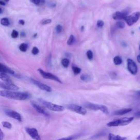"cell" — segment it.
<instances>
[{"label": "cell", "mask_w": 140, "mask_h": 140, "mask_svg": "<svg viewBox=\"0 0 140 140\" xmlns=\"http://www.w3.org/2000/svg\"><path fill=\"white\" fill-rule=\"evenodd\" d=\"M84 106L90 110H92L93 111L100 110L101 112L104 113L106 114H109V111H108L107 107L104 105L94 104V103L90 102H86L85 103Z\"/></svg>", "instance_id": "obj_3"}, {"label": "cell", "mask_w": 140, "mask_h": 140, "mask_svg": "<svg viewBox=\"0 0 140 140\" xmlns=\"http://www.w3.org/2000/svg\"><path fill=\"white\" fill-rule=\"evenodd\" d=\"M136 138L137 140H140V135H139V136Z\"/></svg>", "instance_id": "obj_44"}, {"label": "cell", "mask_w": 140, "mask_h": 140, "mask_svg": "<svg viewBox=\"0 0 140 140\" xmlns=\"http://www.w3.org/2000/svg\"><path fill=\"white\" fill-rule=\"evenodd\" d=\"M38 71L39 72V73L42 76V77L45 78V79H51V80H55L57 82H59L60 83H62V82L60 80V79L59 78L57 77L55 75H54L52 73H49V72H47L46 71H43L41 69H38Z\"/></svg>", "instance_id": "obj_5"}, {"label": "cell", "mask_w": 140, "mask_h": 140, "mask_svg": "<svg viewBox=\"0 0 140 140\" xmlns=\"http://www.w3.org/2000/svg\"><path fill=\"white\" fill-rule=\"evenodd\" d=\"M0 5H2V6H6V3L3 2V1H0Z\"/></svg>", "instance_id": "obj_39"}, {"label": "cell", "mask_w": 140, "mask_h": 140, "mask_svg": "<svg viewBox=\"0 0 140 140\" xmlns=\"http://www.w3.org/2000/svg\"><path fill=\"white\" fill-rule=\"evenodd\" d=\"M87 57L88 58L89 60H92L93 58V52H92V51H88L87 52Z\"/></svg>", "instance_id": "obj_26"}, {"label": "cell", "mask_w": 140, "mask_h": 140, "mask_svg": "<svg viewBox=\"0 0 140 140\" xmlns=\"http://www.w3.org/2000/svg\"><path fill=\"white\" fill-rule=\"evenodd\" d=\"M131 111V108H123V109H121L116 111L114 113V114L116 116H123L125 114H127Z\"/></svg>", "instance_id": "obj_15"}, {"label": "cell", "mask_w": 140, "mask_h": 140, "mask_svg": "<svg viewBox=\"0 0 140 140\" xmlns=\"http://www.w3.org/2000/svg\"><path fill=\"white\" fill-rule=\"evenodd\" d=\"M30 103L32 106L36 110V111H37L38 113H39L42 114L46 116H49L47 112L44 110V108H42L40 106H39L38 104H37V102H36L34 101H31Z\"/></svg>", "instance_id": "obj_13"}, {"label": "cell", "mask_w": 140, "mask_h": 140, "mask_svg": "<svg viewBox=\"0 0 140 140\" xmlns=\"http://www.w3.org/2000/svg\"><path fill=\"white\" fill-rule=\"evenodd\" d=\"M52 22V20L51 19H46L43 20L42 22V24L43 25H47V24H49Z\"/></svg>", "instance_id": "obj_32"}, {"label": "cell", "mask_w": 140, "mask_h": 140, "mask_svg": "<svg viewBox=\"0 0 140 140\" xmlns=\"http://www.w3.org/2000/svg\"><path fill=\"white\" fill-rule=\"evenodd\" d=\"M40 102L42 103V104L44 105V106H45L46 108H47L48 109L51 111L55 112H61L64 110V107L62 106L54 104L53 103L42 100H40Z\"/></svg>", "instance_id": "obj_4"}, {"label": "cell", "mask_w": 140, "mask_h": 140, "mask_svg": "<svg viewBox=\"0 0 140 140\" xmlns=\"http://www.w3.org/2000/svg\"><path fill=\"white\" fill-rule=\"evenodd\" d=\"M69 63H70V61L68 59H62L61 61V64L62 66L64 67H65V68L68 67L69 65Z\"/></svg>", "instance_id": "obj_23"}, {"label": "cell", "mask_w": 140, "mask_h": 140, "mask_svg": "<svg viewBox=\"0 0 140 140\" xmlns=\"http://www.w3.org/2000/svg\"><path fill=\"white\" fill-rule=\"evenodd\" d=\"M75 42V37L73 35H71L70 36V37L69 38V39L67 40V45H69V46H71L72 44L73 43V42Z\"/></svg>", "instance_id": "obj_24"}, {"label": "cell", "mask_w": 140, "mask_h": 140, "mask_svg": "<svg viewBox=\"0 0 140 140\" xmlns=\"http://www.w3.org/2000/svg\"><path fill=\"white\" fill-rule=\"evenodd\" d=\"M67 108H68L70 110L73 111L79 114L85 115L87 113V110H85L84 108L77 105H69L67 106Z\"/></svg>", "instance_id": "obj_7"}, {"label": "cell", "mask_w": 140, "mask_h": 140, "mask_svg": "<svg viewBox=\"0 0 140 140\" xmlns=\"http://www.w3.org/2000/svg\"><path fill=\"white\" fill-rule=\"evenodd\" d=\"M4 138V134L3 132L2 131V130L0 129V140H2Z\"/></svg>", "instance_id": "obj_35"}, {"label": "cell", "mask_w": 140, "mask_h": 140, "mask_svg": "<svg viewBox=\"0 0 140 140\" xmlns=\"http://www.w3.org/2000/svg\"><path fill=\"white\" fill-rule=\"evenodd\" d=\"M134 120V117H125L116 120H113L108 123L107 125L109 127L124 126L130 124Z\"/></svg>", "instance_id": "obj_2"}, {"label": "cell", "mask_w": 140, "mask_h": 140, "mask_svg": "<svg viewBox=\"0 0 140 140\" xmlns=\"http://www.w3.org/2000/svg\"><path fill=\"white\" fill-rule=\"evenodd\" d=\"M2 12H3V11L2 10V8H0V14H1V13H2Z\"/></svg>", "instance_id": "obj_43"}, {"label": "cell", "mask_w": 140, "mask_h": 140, "mask_svg": "<svg viewBox=\"0 0 140 140\" xmlns=\"http://www.w3.org/2000/svg\"><path fill=\"white\" fill-rule=\"evenodd\" d=\"M18 35H19V34H18V32L17 31L14 30L12 31V32L11 33V37L13 38H16L18 37Z\"/></svg>", "instance_id": "obj_27"}, {"label": "cell", "mask_w": 140, "mask_h": 140, "mask_svg": "<svg viewBox=\"0 0 140 140\" xmlns=\"http://www.w3.org/2000/svg\"><path fill=\"white\" fill-rule=\"evenodd\" d=\"M137 61L140 63V55H138L137 57Z\"/></svg>", "instance_id": "obj_40"}, {"label": "cell", "mask_w": 140, "mask_h": 140, "mask_svg": "<svg viewBox=\"0 0 140 140\" xmlns=\"http://www.w3.org/2000/svg\"><path fill=\"white\" fill-rule=\"evenodd\" d=\"M31 3H32L36 5H39L40 0H30Z\"/></svg>", "instance_id": "obj_34"}, {"label": "cell", "mask_w": 140, "mask_h": 140, "mask_svg": "<svg viewBox=\"0 0 140 140\" xmlns=\"http://www.w3.org/2000/svg\"><path fill=\"white\" fill-rule=\"evenodd\" d=\"M5 113L6 115H7L10 117H11V118L14 119L18 121H20V122L22 121L21 116L19 113H18L17 112L11 110H6Z\"/></svg>", "instance_id": "obj_12"}, {"label": "cell", "mask_w": 140, "mask_h": 140, "mask_svg": "<svg viewBox=\"0 0 140 140\" xmlns=\"http://www.w3.org/2000/svg\"><path fill=\"white\" fill-rule=\"evenodd\" d=\"M9 73L11 75H14L15 72L10 68H9L6 65H3L2 63H0V73Z\"/></svg>", "instance_id": "obj_14"}, {"label": "cell", "mask_w": 140, "mask_h": 140, "mask_svg": "<svg viewBox=\"0 0 140 140\" xmlns=\"http://www.w3.org/2000/svg\"><path fill=\"white\" fill-rule=\"evenodd\" d=\"M116 26L119 29H124L125 27V23L123 21H118L116 22Z\"/></svg>", "instance_id": "obj_25"}, {"label": "cell", "mask_w": 140, "mask_h": 140, "mask_svg": "<svg viewBox=\"0 0 140 140\" xmlns=\"http://www.w3.org/2000/svg\"><path fill=\"white\" fill-rule=\"evenodd\" d=\"M80 79L83 81H88L90 79V77L87 75H82L80 77Z\"/></svg>", "instance_id": "obj_29"}, {"label": "cell", "mask_w": 140, "mask_h": 140, "mask_svg": "<svg viewBox=\"0 0 140 140\" xmlns=\"http://www.w3.org/2000/svg\"><path fill=\"white\" fill-rule=\"evenodd\" d=\"M140 18V12H137L133 13V14L126 17L124 20L129 26H132L135 22H136Z\"/></svg>", "instance_id": "obj_6"}, {"label": "cell", "mask_w": 140, "mask_h": 140, "mask_svg": "<svg viewBox=\"0 0 140 140\" xmlns=\"http://www.w3.org/2000/svg\"><path fill=\"white\" fill-rule=\"evenodd\" d=\"M18 22H19V24L21 25H24V24H25V21L24 20H21V19L19 20V21Z\"/></svg>", "instance_id": "obj_36"}, {"label": "cell", "mask_w": 140, "mask_h": 140, "mask_svg": "<svg viewBox=\"0 0 140 140\" xmlns=\"http://www.w3.org/2000/svg\"><path fill=\"white\" fill-rule=\"evenodd\" d=\"M72 70H73L74 74L76 75L80 73L81 72V69L79 68V67L74 66V65L72 66Z\"/></svg>", "instance_id": "obj_22"}, {"label": "cell", "mask_w": 140, "mask_h": 140, "mask_svg": "<svg viewBox=\"0 0 140 140\" xmlns=\"http://www.w3.org/2000/svg\"><path fill=\"white\" fill-rule=\"evenodd\" d=\"M127 62H128V69L129 71L132 75H136L138 71V69L136 63H135L133 60L131 59H128L127 60Z\"/></svg>", "instance_id": "obj_9"}, {"label": "cell", "mask_w": 140, "mask_h": 140, "mask_svg": "<svg viewBox=\"0 0 140 140\" xmlns=\"http://www.w3.org/2000/svg\"><path fill=\"white\" fill-rule=\"evenodd\" d=\"M73 139H74L73 136H69V137H64V138L58 139L57 140H73Z\"/></svg>", "instance_id": "obj_33"}, {"label": "cell", "mask_w": 140, "mask_h": 140, "mask_svg": "<svg viewBox=\"0 0 140 140\" xmlns=\"http://www.w3.org/2000/svg\"><path fill=\"white\" fill-rule=\"evenodd\" d=\"M31 81L35 85H36V86L38 87L39 89H40L42 90H44V91H46V92H52V88L48 86V85H46V84H44L41 82H39V81L38 80H36L35 79H34L32 78L31 79Z\"/></svg>", "instance_id": "obj_11"}, {"label": "cell", "mask_w": 140, "mask_h": 140, "mask_svg": "<svg viewBox=\"0 0 140 140\" xmlns=\"http://www.w3.org/2000/svg\"><path fill=\"white\" fill-rule=\"evenodd\" d=\"M25 130L30 137L35 140H41L39 135L38 134L37 130L35 128H26Z\"/></svg>", "instance_id": "obj_8"}, {"label": "cell", "mask_w": 140, "mask_h": 140, "mask_svg": "<svg viewBox=\"0 0 140 140\" xmlns=\"http://www.w3.org/2000/svg\"><path fill=\"white\" fill-rule=\"evenodd\" d=\"M113 61H114V64L116 65H119L121 64V63H122V60H121V57L119 56H115L114 58Z\"/></svg>", "instance_id": "obj_19"}, {"label": "cell", "mask_w": 140, "mask_h": 140, "mask_svg": "<svg viewBox=\"0 0 140 140\" xmlns=\"http://www.w3.org/2000/svg\"><path fill=\"white\" fill-rule=\"evenodd\" d=\"M139 29H140V27H139Z\"/></svg>", "instance_id": "obj_49"}, {"label": "cell", "mask_w": 140, "mask_h": 140, "mask_svg": "<svg viewBox=\"0 0 140 140\" xmlns=\"http://www.w3.org/2000/svg\"><path fill=\"white\" fill-rule=\"evenodd\" d=\"M45 3V0H40V4H43Z\"/></svg>", "instance_id": "obj_41"}, {"label": "cell", "mask_w": 140, "mask_h": 140, "mask_svg": "<svg viewBox=\"0 0 140 140\" xmlns=\"http://www.w3.org/2000/svg\"><path fill=\"white\" fill-rule=\"evenodd\" d=\"M39 49L36 47H33L32 49V54H33V55H37V54L39 53Z\"/></svg>", "instance_id": "obj_30"}, {"label": "cell", "mask_w": 140, "mask_h": 140, "mask_svg": "<svg viewBox=\"0 0 140 140\" xmlns=\"http://www.w3.org/2000/svg\"><path fill=\"white\" fill-rule=\"evenodd\" d=\"M37 33H36V34H34V37H36V36H37Z\"/></svg>", "instance_id": "obj_45"}, {"label": "cell", "mask_w": 140, "mask_h": 140, "mask_svg": "<svg viewBox=\"0 0 140 140\" xmlns=\"http://www.w3.org/2000/svg\"><path fill=\"white\" fill-rule=\"evenodd\" d=\"M136 94L137 95H138V96H139V97H140V90H139V91L137 92V93H136Z\"/></svg>", "instance_id": "obj_42"}, {"label": "cell", "mask_w": 140, "mask_h": 140, "mask_svg": "<svg viewBox=\"0 0 140 140\" xmlns=\"http://www.w3.org/2000/svg\"><path fill=\"white\" fill-rule=\"evenodd\" d=\"M0 96L12 99V100H25L30 97V95L28 93L15 92L13 91H8V90H0Z\"/></svg>", "instance_id": "obj_1"}, {"label": "cell", "mask_w": 140, "mask_h": 140, "mask_svg": "<svg viewBox=\"0 0 140 140\" xmlns=\"http://www.w3.org/2000/svg\"><path fill=\"white\" fill-rule=\"evenodd\" d=\"M135 115L137 117V118H140V111L136 112Z\"/></svg>", "instance_id": "obj_37"}, {"label": "cell", "mask_w": 140, "mask_h": 140, "mask_svg": "<svg viewBox=\"0 0 140 140\" xmlns=\"http://www.w3.org/2000/svg\"><path fill=\"white\" fill-rule=\"evenodd\" d=\"M1 24L3 26H9L10 24V22L7 18H3L1 20Z\"/></svg>", "instance_id": "obj_18"}, {"label": "cell", "mask_w": 140, "mask_h": 140, "mask_svg": "<svg viewBox=\"0 0 140 140\" xmlns=\"http://www.w3.org/2000/svg\"><path fill=\"white\" fill-rule=\"evenodd\" d=\"M108 140H125L126 138L111 133L108 135Z\"/></svg>", "instance_id": "obj_16"}, {"label": "cell", "mask_w": 140, "mask_h": 140, "mask_svg": "<svg viewBox=\"0 0 140 140\" xmlns=\"http://www.w3.org/2000/svg\"><path fill=\"white\" fill-rule=\"evenodd\" d=\"M20 36H21V37H25L26 34H25V33L24 32H21V34H20Z\"/></svg>", "instance_id": "obj_38"}, {"label": "cell", "mask_w": 140, "mask_h": 140, "mask_svg": "<svg viewBox=\"0 0 140 140\" xmlns=\"http://www.w3.org/2000/svg\"><path fill=\"white\" fill-rule=\"evenodd\" d=\"M28 48V44L26 43H22L20 45V46H19V50L22 52H26Z\"/></svg>", "instance_id": "obj_20"}, {"label": "cell", "mask_w": 140, "mask_h": 140, "mask_svg": "<svg viewBox=\"0 0 140 140\" xmlns=\"http://www.w3.org/2000/svg\"><path fill=\"white\" fill-rule=\"evenodd\" d=\"M2 124L3 127L6 128H7L8 129H11L12 128V124L10 122H8V121H2Z\"/></svg>", "instance_id": "obj_21"}, {"label": "cell", "mask_w": 140, "mask_h": 140, "mask_svg": "<svg viewBox=\"0 0 140 140\" xmlns=\"http://www.w3.org/2000/svg\"><path fill=\"white\" fill-rule=\"evenodd\" d=\"M139 51H140V46H139Z\"/></svg>", "instance_id": "obj_48"}, {"label": "cell", "mask_w": 140, "mask_h": 140, "mask_svg": "<svg viewBox=\"0 0 140 140\" xmlns=\"http://www.w3.org/2000/svg\"><path fill=\"white\" fill-rule=\"evenodd\" d=\"M104 25V22H103L102 20H98L97 22V26L99 28H102V27Z\"/></svg>", "instance_id": "obj_31"}, {"label": "cell", "mask_w": 140, "mask_h": 140, "mask_svg": "<svg viewBox=\"0 0 140 140\" xmlns=\"http://www.w3.org/2000/svg\"><path fill=\"white\" fill-rule=\"evenodd\" d=\"M129 13L128 9H125L123 12H116L112 15L113 18L114 20H124L126 17H127Z\"/></svg>", "instance_id": "obj_10"}, {"label": "cell", "mask_w": 140, "mask_h": 140, "mask_svg": "<svg viewBox=\"0 0 140 140\" xmlns=\"http://www.w3.org/2000/svg\"><path fill=\"white\" fill-rule=\"evenodd\" d=\"M83 29H84V26H82V30H83Z\"/></svg>", "instance_id": "obj_47"}, {"label": "cell", "mask_w": 140, "mask_h": 140, "mask_svg": "<svg viewBox=\"0 0 140 140\" xmlns=\"http://www.w3.org/2000/svg\"><path fill=\"white\" fill-rule=\"evenodd\" d=\"M4 1H5L6 2H8L10 1V0H4Z\"/></svg>", "instance_id": "obj_46"}, {"label": "cell", "mask_w": 140, "mask_h": 140, "mask_svg": "<svg viewBox=\"0 0 140 140\" xmlns=\"http://www.w3.org/2000/svg\"><path fill=\"white\" fill-rule=\"evenodd\" d=\"M62 30V27L61 25H57L56 28H55V31H56V32L57 34H60L61 32V31Z\"/></svg>", "instance_id": "obj_28"}, {"label": "cell", "mask_w": 140, "mask_h": 140, "mask_svg": "<svg viewBox=\"0 0 140 140\" xmlns=\"http://www.w3.org/2000/svg\"><path fill=\"white\" fill-rule=\"evenodd\" d=\"M0 79L5 83H13L10 77H9L6 73H0Z\"/></svg>", "instance_id": "obj_17"}]
</instances>
